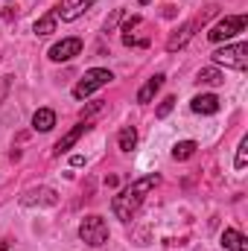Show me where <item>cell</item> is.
<instances>
[{"instance_id": "3957f363", "label": "cell", "mask_w": 248, "mask_h": 251, "mask_svg": "<svg viewBox=\"0 0 248 251\" xmlns=\"http://www.w3.org/2000/svg\"><path fill=\"white\" fill-rule=\"evenodd\" d=\"M213 64L216 67H231V70H246L248 67V44L246 41L225 44L222 50L213 53Z\"/></svg>"}, {"instance_id": "44dd1931", "label": "cell", "mask_w": 248, "mask_h": 251, "mask_svg": "<svg viewBox=\"0 0 248 251\" xmlns=\"http://www.w3.org/2000/svg\"><path fill=\"white\" fill-rule=\"evenodd\" d=\"M9 91H12V76H0V105L6 102Z\"/></svg>"}, {"instance_id": "ba28073f", "label": "cell", "mask_w": 248, "mask_h": 251, "mask_svg": "<svg viewBox=\"0 0 248 251\" xmlns=\"http://www.w3.org/2000/svg\"><path fill=\"white\" fill-rule=\"evenodd\" d=\"M82 53V38H62L59 44H53L50 47V59L53 62H70V59H76Z\"/></svg>"}, {"instance_id": "ffe728a7", "label": "cell", "mask_w": 248, "mask_h": 251, "mask_svg": "<svg viewBox=\"0 0 248 251\" xmlns=\"http://www.w3.org/2000/svg\"><path fill=\"white\" fill-rule=\"evenodd\" d=\"M173 108H175V97H167V100H164V102L158 105V111H155V117H158V120H164V117H167V114H170Z\"/></svg>"}, {"instance_id": "5b68a950", "label": "cell", "mask_w": 248, "mask_h": 251, "mask_svg": "<svg viewBox=\"0 0 248 251\" xmlns=\"http://www.w3.org/2000/svg\"><path fill=\"white\" fill-rule=\"evenodd\" d=\"M248 26V18L246 15H228V18H222L210 32H207V38L213 41V44H219V41H231L234 35H240V32H246Z\"/></svg>"}, {"instance_id": "9c48e42d", "label": "cell", "mask_w": 248, "mask_h": 251, "mask_svg": "<svg viewBox=\"0 0 248 251\" xmlns=\"http://www.w3.org/2000/svg\"><path fill=\"white\" fill-rule=\"evenodd\" d=\"M91 6H94V0H62V3L56 6V18H62V21H76V18H82Z\"/></svg>"}, {"instance_id": "30bf717a", "label": "cell", "mask_w": 248, "mask_h": 251, "mask_svg": "<svg viewBox=\"0 0 248 251\" xmlns=\"http://www.w3.org/2000/svg\"><path fill=\"white\" fill-rule=\"evenodd\" d=\"M88 131H91V126H88V120H85V123H79V126H73V128H70V131L64 134L62 140L56 143V149H53V155H64L67 149H73V146L79 143V137H82V134H88Z\"/></svg>"}, {"instance_id": "8fae6325", "label": "cell", "mask_w": 248, "mask_h": 251, "mask_svg": "<svg viewBox=\"0 0 248 251\" xmlns=\"http://www.w3.org/2000/svg\"><path fill=\"white\" fill-rule=\"evenodd\" d=\"M190 108L196 111V114H216L219 111V97L216 94H198V97H193V102H190Z\"/></svg>"}, {"instance_id": "7402d4cb", "label": "cell", "mask_w": 248, "mask_h": 251, "mask_svg": "<svg viewBox=\"0 0 248 251\" xmlns=\"http://www.w3.org/2000/svg\"><path fill=\"white\" fill-rule=\"evenodd\" d=\"M123 9H114V15H111V18H108V21H105V32H111V29H114V26H117V24H120V21H123Z\"/></svg>"}, {"instance_id": "5bb4252c", "label": "cell", "mask_w": 248, "mask_h": 251, "mask_svg": "<svg viewBox=\"0 0 248 251\" xmlns=\"http://www.w3.org/2000/svg\"><path fill=\"white\" fill-rule=\"evenodd\" d=\"M53 126H56V111L53 108H38L32 114V128L35 131H50Z\"/></svg>"}, {"instance_id": "8992f818", "label": "cell", "mask_w": 248, "mask_h": 251, "mask_svg": "<svg viewBox=\"0 0 248 251\" xmlns=\"http://www.w3.org/2000/svg\"><path fill=\"white\" fill-rule=\"evenodd\" d=\"M210 15H213V9H207L204 15H198V18L187 21V24L181 26V29H178V32H175V35H170V41H167V50H170V53H175V50L187 47V41H190V38L196 35V29H198V26H201V24H204V21H207Z\"/></svg>"}, {"instance_id": "603a6c76", "label": "cell", "mask_w": 248, "mask_h": 251, "mask_svg": "<svg viewBox=\"0 0 248 251\" xmlns=\"http://www.w3.org/2000/svg\"><path fill=\"white\" fill-rule=\"evenodd\" d=\"M70 164H73V167H82V164H85V158H82V155H73V158H70Z\"/></svg>"}, {"instance_id": "2e32d148", "label": "cell", "mask_w": 248, "mask_h": 251, "mask_svg": "<svg viewBox=\"0 0 248 251\" xmlns=\"http://www.w3.org/2000/svg\"><path fill=\"white\" fill-rule=\"evenodd\" d=\"M196 149H198L196 140H178V143L173 146V158H175V161H187V158L196 155Z\"/></svg>"}, {"instance_id": "4fadbf2b", "label": "cell", "mask_w": 248, "mask_h": 251, "mask_svg": "<svg viewBox=\"0 0 248 251\" xmlns=\"http://www.w3.org/2000/svg\"><path fill=\"white\" fill-rule=\"evenodd\" d=\"M222 249L228 251H248V237L234 231V228H225L222 231Z\"/></svg>"}, {"instance_id": "cb8c5ba5", "label": "cell", "mask_w": 248, "mask_h": 251, "mask_svg": "<svg viewBox=\"0 0 248 251\" xmlns=\"http://www.w3.org/2000/svg\"><path fill=\"white\" fill-rule=\"evenodd\" d=\"M137 3H140V6H146V3H152V0H137Z\"/></svg>"}, {"instance_id": "52a82bcc", "label": "cell", "mask_w": 248, "mask_h": 251, "mask_svg": "<svg viewBox=\"0 0 248 251\" xmlns=\"http://www.w3.org/2000/svg\"><path fill=\"white\" fill-rule=\"evenodd\" d=\"M21 204H24V207H35V204L53 207V204H59V193L50 190V187H32L21 196Z\"/></svg>"}, {"instance_id": "e0dca14e", "label": "cell", "mask_w": 248, "mask_h": 251, "mask_svg": "<svg viewBox=\"0 0 248 251\" xmlns=\"http://www.w3.org/2000/svg\"><path fill=\"white\" fill-rule=\"evenodd\" d=\"M56 12H50V15H44V18H38L35 21V26H32V32L35 35H50V32H56Z\"/></svg>"}, {"instance_id": "ac0fdd59", "label": "cell", "mask_w": 248, "mask_h": 251, "mask_svg": "<svg viewBox=\"0 0 248 251\" xmlns=\"http://www.w3.org/2000/svg\"><path fill=\"white\" fill-rule=\"evenodd\" d=\"M117 143H120V149H123V152H131V149L137 146V131H134V126H123V128H120Z\"/></svg>"}, {"instance_id": "7c38bea8", "label": "cell", "mask_w": 248, "mask_h": 251, "mask_svg": "<svg viewBox=\"0 0 248 251\" xmlns=\"http://www.w3.org/2000/svg\"><path fill=\"white\" fill-rule=\"evenodd\" d=\"M164 79H167L164 73H155L152 79H146V85L137 91V102H143V105H146V102H152V100H155V94L164 88Z\"/></svg>"}, {"instance_id": "7a4b0ae2", "label": "cell", "mask_w": 248, "mask_h": 251, "mask_svg": "<svg viewBox=\"0 0 248 251\" xmlns=\"http://www.w3.org/2000/svg\"><path fill=\"white\" fill-rule=\"evenodd\" d=\"M111 79H114V73H111V70H105V67H91V70H88V73L76 82L73 97H76V100H85V97L97 94L99 88H105Z\"/></svg>"}, {"instance_id": "d6986e66", "label": "cell", "mask_w": 248, "mask_h": 251, "mask_svg": "<svg viewBox=\"0 0 248 251\" xmlns=\"http://www.w3.org/2000/svg\"><path fill=\"white\" fill-rule=\"evenodd\" d=\"M246 164H248V137H243L240 146H237V161H234V167H237V170H246Z\"/></svg>"}, {"instance_id": "6da1fadb", "label": "cell", "mask_w": 248, "mask_h": 251, "mask_svg": "<svg viewBox=\"0 0 248 251\" xmlns=\"http://www.w3.org/2000/svg\"><path fill=\"white\" fill-rule=\"evenodd\" d=\"M158 176H143V178H137L134 184H128L125 190H120L114 199H111V210H114V216L117 219H123L128 222L134 213H137V207L143 204V199H146V193H152V190L158 187Z\"/></svg>"}, {"instance_id": "277c9868", "label": "cell", "mask_w": 248, "mask_h": 251, "mask_svg": "<svg viewBox=\"0 0 248 251\" xmlns=\"http://www.w3.org/2000/svg\"><path fill=\"white\" fill-rule=\"evenodd\" d=\"M79 237H82V243H88V246H94V249L105 246V243H108V225H105V219L97 216V213L85 216L82 225H79Z\"/></svg>"}, {"instance_id": "9a60e30c", "label": "cell", "mask_w": 248, "mask_h": 251, "mask_svg": "<svg viewBox=\"0 0 248 251\" xmlns=\"http://www.w3.org/2000/svg\"><path fill=\"white\" fill-rule=\"evenodd\" d=\"M196 82L198 85H222L225 82V73L219 67H201L198 76H196Z\"/></svg>"}, {"instance_id": "d4e9b609", "label": "cell", "mask_w": 248, "mask_h": 251, "mask_svg": "<svg viewBox=\"0 0 248 251\" xmlns=\"http://www.w3.org/2000/svg\"><path fill=\"white\" fill-rule=\"evenodd\" d=\"M0 251H9V249H6V246H0Z\"/></svg>"}]
</instances>
